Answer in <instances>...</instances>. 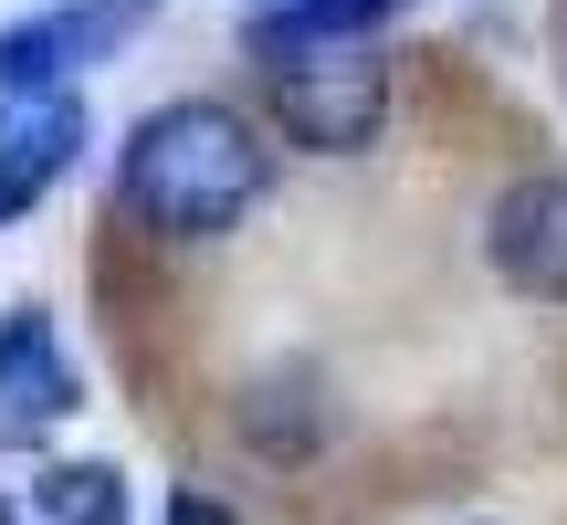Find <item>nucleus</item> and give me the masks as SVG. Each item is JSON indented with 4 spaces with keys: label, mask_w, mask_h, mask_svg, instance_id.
Masks as SVG:
<instances>
[{
    "label": "nucleus",
    "mask_w": 567,
    "mask_h": 525,
    "mask_svg": "<svg viewBox=\"0 0 567 525\" xmlns=\"http://www.w3.org/2000/svg\"><path fill=\"white\" fill-rule=\"evenodd\" d=\"M274 189V147L252 137L243 105L221 95H168L126 126L116 158V200L137 210L158 243H221L252 222V200Z\"/></svg>",
    "instance_id": "obj_1"
},
{
    "label": "nucleus",
    "mask_w": 567,
    "mask_h": 525,
    "mask_svg": "<svg viewBox=\"0 0 567 525\" xmlns=\"http://www.w3.org/2000/svg\"><path fill=\"white\" fill-rule=\"evenodd\" d=\"M32 515L42 525H126V473L116 463H42Z\"/></svg>",
    "instance_id": "obj_8"
},
{
    "label": "nucleus",
    "mask_w": 567,
    "mask_h": 525,
    "mask_svg": "<svg viewBox=\"0 0 567 525\" xmlns=\"http://www.w3.org/2000/svg\"><path fill=\"white\" fill-rule=\"evenodd\" d=\"M389 11H400V0H274V11L243 21V42L264 63H284V53H326V42H368Z\"/></svg>",
    "instance_id": "obj_7"
},
{
    "label": "nucleus",
    "mask_w": 567,
    "mask_h": 525,
    "mask_svg": "<svg viewBox=\"0 0 567 525\" xmlns=\"http://www.w3.org/2000/svg\"><path fill=\"white\" fill-rule=\"evenodd\" d=\"M274 126L316 158H358L389 126V63L368 42H326V53H284L274 63Z\"/></svg>",
    "instance_id": "obj_2"
},
{
    "label": "nucleus",
    "mask_w": 567,
    "mask_h": 525,
    "mask_svg": "<svg viewBox=\"0 0 567 525\" xmlns=\"http://www.w3.org/2000/svg\"><path fill=\"white\" fill-rule=\"evenodd\" d=\"M74 400H84V379H74V358H63L53 316H0V452L42 442Z\"/></svg>",
    "instance_id": "obj_5"
},
{
    "label": "nucleus",
    "mask_w": 567,
    "mask_h": 525,
    "mask_svg": "<svg viewBox=\"0 0 567 525\" xmlns=\"http://www.w3.org/2000/svg\"><path fill=\"white\" fill-rule=\"evenodd\" d=\"M484 262L536 305H567V168H536L484 210Z\"/></svg>",
    "instance_id": "obj_4"
},
{
    "label": "nucleus",
    "mask_w": 567,
    "mask_h": 525,
    "mask_svg": "<svg viewBox=\"0 0 567 525\" xmlns=\"http://www.w3.org/2000/svg\"><path fill=\"white\" fill-rule=\"evenodd\" d=\"M137 21V0H53L0 21V95H74L84 63H105Z\"/></svg>",
    "instance_id": "obj_3"
},
{
    "label": "nucleus",
    "mask_w": 567,
    "mask_h": 525,
    "mask_svg": "<svg viewBox=\"0 0 567 525\" xmlns=\"http://www.w3.org/2000/svg\"><path fill=\"white\" fill-rule=\"evenodd\" d=\"M74 158H84V105L74 95H0V222H21Z\"/></svg>",
    "instance_id": "obj_6"
}]
</instances>
